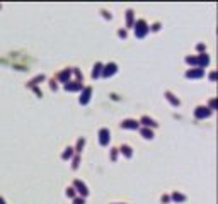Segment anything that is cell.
I'll list each match as a JSON object with an SVG mask.
<instances>
[{
    "label": "cell",
    "mask_w": 218,
    "mask_h": 204,
    "mask_svg": "<svg viewBox=\"0 0 218 204\" xmlns=\"http://www.w3.org/2000/svg\"><path fill=\"white\" fill-rule=\"evenodd\" d=\"M203 75H205V70H201V68H191L186 72L187 78H201Z\"/></svg>",
    "instance_id": "8992f818"
},
{
    "label": "cell",
    "mask_w": 218,
    "mask_h": 204,
    "mask_svg": "<svg viewBox=\"0 0 218 204\" xmlns=\"http://www.w3.org/2000/svg\"><path fill=\"white\" fill-rule=\"evenodd\" d=\"M215 104H217V102H215V99H211V100H210V107H208V109L213 111V109H215Z\"/></svg>",
    "instance_id": "f1b7e54d"
},
{
    "label": "cell",
    "mask_w": 218,
    "mask_h": 204,
    "mask_svg": "<svg viewBox=\"0 0 218 204\" xmlns=\"http://www.w3.org/2000/svg\"><path fill=\"white\" fill-rule=\"evenodd\" d=\"M140 123H143V126H145V128H157V126H159V124H157V123H155L154 119H152V117H148V116H143Z\"/></svg>",
    "instance_id": "8fae6325"
},
{
    "label": "cell",
    "mask_w": 218,
    "mask_h": 204,
    "mask_svg": "<svg viewBox=\"0 0 218 204\" xmlns=\"http://www.w3.org/2000/svg\"><path fill=\"white\" fill-rule=\"evenodd\" d=\"M119 150H121V153H123V155H124L126 158H131V155H133V152H131V146H128V145H123Z\"/></svg>",
    "instance_id": "9a60e30c"
},
{
    "label": "cell",
    "mask_w": 218,
    "mask_h": 204,
    "mask_svg": "<svg viewBox=\"0 0 218 204\" xmlns=\"http://www.w3.org/2000/svg\"><path fill=\"white\" fill-rule=\"evenodd\" d=\"M165 99L169 100V102H170L172 105H176V107H177L179 104H181V100L177 99V97H176L174 94H172V92H165Z\"/></svg>",
    "instance_id": "4fadbf2b"
},
{
    "label": "cell",
    "mask_w": 218,
    "mask_h": 204,
    "mask_svg": "<svg viewBox=\"0 0 218 204\" xmlns=\"http://www.w3.org/2000/svg\"><path fill=\"white\" fill-rule=\"evenodd\" d=\"M73 204H85V201H84V197H75Z\"/></svg>",
    "instance_id": "d4e9b609"
},
{
    "label": "cell",
    "mask_w": 218,
    "mask_h": 204,
    "mask_svg": "<svg viewBox=\"0 0 218 204\" xmlns=\"http://www.w3.org/2000/svg\"><path fill=\"white\" fill-rule=\"evenodd\" d=\"M102 14H104V17H106V19H111V14H107V12H106V10H104V12H102Z\"/></svg>",
    "instance_id": "836d02e7"
},
{
    "label": "cell",
    "mask_w": 218,
    "mask_h": 204,
    "mask_svg": "<svg viewBox=\"0 0 218 204\" xmlns=\"http://www.w3.org/2000/svg\"><path fill=\"white\" fill-rule=\"evenodd\" d=\"M73 187L77 189V192H79L82 197H85V196L89 194V189H87V185H85L82 180H75V182H73Z\"/></svg>",
    "instance_id": "5b68a950"
},
{
    "label": "cell",
    "mask_w": 218,
    "mask_h": 204,
    "mask_svg": "<svg viewBox=\"0 0 218 204\" xmlns=\"http://www.w3.org/2000/svg\"><path fill=\"white\" fill-rule=\"evenodd\" d=\"M118 72V65L116 63H109V65H106V67H102V77L104 78H107V77H112V75Z\"/></svg>",
    "instance_id": "7a4b0ae2"
},
{
    "label": "cell",
    "mask_w": 218,
    "mask_h": 204,
    "mask_svg": "<svg viewBox=\"0 0 218 204\" xmlns=\"http://www.w3.org/2000/svg\"><path fill=\"white\" fill-rule=\"evenodd\" d=\"M138 126H140V123L138 121H135V119H124L121 123L123 129H138Z\"/></svg>",
    "instance_id": "52a82bcc"
},
{
    "label": "cell",
    "mask_w": 218,
    "mask_h": 204,
    "mask_svg": "<svg viewBox=\"0 0 218 204\" xmlns=\"http://www.w3.org/2000/svg\"><path fill=\"white\" fill-rule=\"evenodd\" d=\"M186 63H189V65H196V68H198V60H196V56H187L186 58Z\"/></svg>",
    "instance_id": "7402d4cb"
},
{
    "label": "cell",
    "mask_w": 218,
    "mask_h": 204,
    "mask_svg": "<svg viewBox=\"0 0 218 204\" xmlns=\"http://www.w3.org/2000/svg\"><path fill=\"white\" fill-rule=\"evenodd\" d=\"M70 75H72V70H70V68H65L63 72H60L58 73V80L60 82H63V84H68L70 82Z\"/></svg>",
    "instance_id": "30bf717a"
},
{
    "label": "cell",
    "mask_w": 218,
    "mask_h": 204,
    "mask_svg": "<svg viewBox=\"0 0 218 204\" xmlns=\"http://www.w3.org/2000/svg\"><path fill=\"white\" fill-rule=\"evenodd\" d=\"M196 60H198V68H201V70H205V67H208V63H210V56L206 53H201Z\"/></svg>",
    "instance_id": "ba28073f"
},
{
    "label": "cell",
    "mask_w": 218,
    "mask_h": 204,
    "mask_svg": "<svg viewBox=\"0 0 218 204\" xmlns=\"http://www.w3.org/2000/svg\"><path fill=\"white\" fill-rule=\"evenodd\" d=\"M43 80H44V75H39V77H36V78H34L31 84H29V87H34L36 84H39V82H43Z\"/></svg>",
    "instance_id": "44dd1931"
},
{
    "label": "cell",
    "mask_w": 218,
    "mask_h": 204,
    "mask_svg": "<svg viewBox=\"0 0 218 204\" xmlns=\"http://www.w3.org/2000/svg\"><path fill=\"white\" fill-rule=\"evenodd\" d=\"M80 89H82V82H68V84H65V90H70V92L80 90Z\"/></svg>",
    "instance_id": "7c38bea8"
},
{
    "label": "cell",
    "mask_w": 218,
    "mask_h": 204,
    "mask_svg": "<svg viewBox=\"0 0 218 204\" xmlns=\"http://www.w3.org/2000/svg\"><path fill=\"white\" fill-rule=\"evenodd\" d=\"M172 201H177V203H184L186 201V196L181 192H174L172 194Z\"/></svg>",
    "instance_id": "ac0fdd59"
},
{
    "label": "cell",
    "mask_w": 218,
    "mask_h": 204,
    "mask_svg": "<svg viewBox=\"0 0 218 204\" xmlns=\"http://www.w3.org/2000/svg\"><path fill=\"white\" fill-rule=\"evenodd\" d=\"M84 145H85V140H84V138H79V141H77V146H75L73 150H75L77 153H80V152H82V148H84Z\"/></svg>",
    "instance_id": "ffe728a7"
},
{
    "label": "cell",
    "mask_w": 218,
    "mask_h": 204,
    "mask_svg": "<svg viewBox=\"0 0 218 204\" xmlns=\"http://www.w3.org/2000/svg\"><path fill=\"white\" fill-rule=\"evenodd\" d=\"M49 87H51V90H56V82H55V80H51V84H49Z\"/></svg>",
    "instance_id": "4dcf8cb0"
},
{
    "label": "cell",
    "mask_w": 218,
    "mask_h": 204,
    "mask_svg": "<svg viewBox=\"0 0 218 204\" xmlns=\"http://www.w3.org/2000/svg\"><path fill=\"white\" fill-rule=\"evenodd\" d=\"M215 78H217V73H215V72H213V73L210 75V80H211V82H213V80H215Z\"/></svg>",
    "instance_id": "d6a6232c"
},
{
    "label": "cell",
    "mask_w": 218,
    "mask_h": 204,
    "mask_svg": "<svg viewBox=\"0 0 218 204\" xmlns=\"http://www.w3.org/2000/svg\"><path fill=\"white\" fill-rule=\"evenodd\" d=\"M160 201H162V204H165V203H169V201H170V197H169V196H162Z\"/></svg>",
    "instance_id": "83f0119b"
},
{
    "label": "cell",
    "mask_w": 218,
    "mask_h": 204,
    "mask_svg": "<svg viewBox=\"0 0 218 204\" xmlns=\"http://www.w3.org/2000/svg\"><path fill=\"white\" fill-rule=\"evenodd\" d=\"M109 140H111V133H109V129L102 128V129L99 131V143H101L102 146H107V145H109Z\"/></svg>",
    "instance_id": "3957f363"
},
{
    "label": "cell",
    "mask_w": 218,
    "mask_h": 204,
    "mask_svg": "<svg viewBox=\"0 0 218 204\" xmlns=\"http://www.w3.org/2000/svg\"><path fill=\"white\" fill-rule=\"evenodd\" d=\"M72 157H73V148H72V146L65 148V152H63V155H61V158H63V160H68V158H72Z\"/></svg>",
    "instance_id": "e0dca14e"
},
{
    "label": "cell",
    "mask_w": 218,
    "mask_h": 204,
    "mask_svg": "<svg viewBox=\"0 0 218 204\" xmlns=\"http://www.w3.org/2000/svg\"><path fill=\"white\" fill-rule=\"evenodd\" d=\"M148 31H150V27L147 26V22L143 19L136 21V24H135V34H136V37H145L148 34Z\"/></svg>",
    "instance_id": "6da1fadb"
},
{
    "label": "cell",
    "mask_w": 218,
    "mask_h": 204,
    "mask_svg": "<svg viewBox=\"0 0 218 204\" xmlns=\"http://www.w3.org/2000/svg\"><path fill=\"white\" fill-rule=\"evenodd\" d=\"M126 26L128 27L133 26V10H128L126 12Z\"/></svg>",
    "instance_id": "d6986e66"
},
{
    "label": "cell",
    "mask_w": 218,
    "mask_h": 204,
    "mask_svg": "<svg viewBox=\"0 0 218 204\" xmlns=\"http://www.w3.org/2000/svg\"><path fill=\"white\" fill-rule=\"evenodd\" d=\"M159 29H160V24H159V22H157V24H154V26H152V31H155V32H157V31H159Z\"/></svg>",
    "instance_id": "f546056e"
},
{
    "label": "cell",
    "mask_w": 218,
    "mask_h": 204,
    "mask_svg": "<svg viewBox=\"0 0 218 204\" xmlns=\"http://www.w3.org/2000/svg\"><path fill=\"white\" fill-rule=\"evenodd\" d=\"M118 36L124 39V37H126V31H124V29H119V31H118Z\"/></svg>",
    "instance_id": "4316f807"
},
{
    "label": "cell",
    "mask_w": 218,
    "mask_h": 204,
    "mask_svg": "<svg viewBox=\"0 0 218 204\" xmlns=\"http://www.w3.org/2000/svg\"><path fill=\"white\" fill-rule=\"evenodd\" d=\"M79 163H80V157L77 155V157L73 158V163H72V168H79Z\"/></svg>",
    "instance_id": "603a6c76"
},
{
    "label": "cell",
    "mask_w": 218,
    "mask_h": 204,
    "mask_svg": "<svg viewBox=\"0 0 218 204\" xmlns=\"http://www.w3.org/2000/svg\"><path fill=\"white\" fill-rule=\"evenodd\" d=\"M101 73H102V65H101V63H96V65H94V70H92V78H94V80L99 78Z\"/></svg>",
    "instance_id": "5bb4252c"
},
{
    "label": "cell",
    "mask_w": 218,
    "mask_h": 204,
    "mask_svg": "<svg viewBox=\"0 0 218 204\" xmlns=\"http://www.w3.org/2000/svg\"><path fill=\"white\" fill-rule=\"evenodd\" d=\"M0 204H5V201H4L2 197H0Z\"/></svg>",
    "instance_id": "e575fe53"
},
{
    "label": "cell",
    "mask_w": 218,
    "mask_h": 204,
    "mask_svg": "<svg viewBox=\"0 0 218 204\" xmlns=\"http://www.w3.org/2000/svg\"><path fill=\"white\" fill-rule=\"evenodd\" d=\"M67 196H68V197H75V189L73 187H68V189H67Z\"/></svg>",
    "instance_id": "cb8c5ba5"
},
{
    "label": "cell",
    "mask_w": 218,
    "mask_h": 204,
    "mask_svg": "<svg viewBox=\"0 0 218 204\" xmlns=\"http://www.w3.org/2000/svg\"><path fill=\"white\" fill-rule=\"evenodd\" d=\"M205 49H206V48H205V44H198V51H205Z\"/></svg>",
    "instance_id": "1f68e13d"
},
{
    "label": "cell",
    "mask_w": 218,
    "mask_h": 204,
    "mask_svg": "<svg viewBox=\"0 0 218 204\" xmlns=\"http://www.w3.org/2000/svg\"><path fill=\"white\" fill-rule=\"evenodd\" d=\"M116 157H118V150H116V148H112V152H111V160H112V162L116 160Z\"/></svg>",
    "instance_id": "484cf974"
},
{
    "label": "cell",
    "mask_w": 218,
    "mask_h": 204,
    "mask_svg": "<svg viewBox=\"0 0 218 204\" xmlns=\"http://www.w3.org/2000/svg\"><path fill=\"white\" fill-rule=\"evenodd\" d=\"M91 94H92V87H85L82 95H80V104H87L89 100H91Z\"/></svg>",
    "instance_id": "9c48e42d"
},
{
    "label": "cell",
    "mask_w": 218,
    "mask_h": 204,
    "mask_svg": "<svg viewBox=\"0 0 218 204\" xmlns=\"http://www.w3.org/2000/svg\"><path fill=\"white\" fill-rule=\"evenodd\" d=\"M213 111H210L208 107H203V105H199V107H196V111H194V116H196L198 119H205V117H210L211 116Z\"/></svg>",
    "instance_id": "277c9868"
},
{
    "label": "cell",
    "mask_w": 218,
    "mask_h": 204,
    "mask_svg": "<svg viewBox=\"0 0 218 204\" xmlns=\"http://www.w3.org/2000/svg\"><path fill=\"white\" fill-rule=\"evenodd\" d=\"M142 136H143L145 140H152L154 138V131L150 129V128H143L142 129Z\"/></svg>",
    "instance_id": "2e32d148"
}]
</instances>
